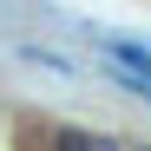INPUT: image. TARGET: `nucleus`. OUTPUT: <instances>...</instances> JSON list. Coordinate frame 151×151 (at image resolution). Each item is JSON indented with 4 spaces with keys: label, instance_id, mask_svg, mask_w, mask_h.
<instances>
[{
    "label": "nucleus",
    "instance_id": "nucleus-1",
    "mask_svg": "<svg viewBox=\"0 0 151 151\" xmlns=\"http://www.w3.org/2000/svg\"><path fill=\"white\" fill-rule=\"evenodd\" d=\"M105 53H112L118 66H132V72H138V79L151 86V53H145V46H132V40H105Z\"/></svg>",
    "mask_w": 151,
    "mask_h": 151
}]
</instances>
